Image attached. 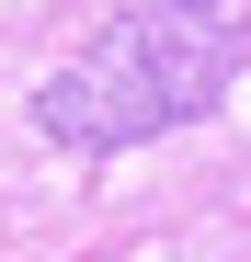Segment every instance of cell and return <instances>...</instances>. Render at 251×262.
<instances>
[{"instance_id": "obj_1", "label": "cell", "mask_w": 251, "mask_h": 262, "mask_svg": "<svg viewBox=\"0 0 251 262\" xmlns=\"http://www.w3.org/2000/svg\"><path fill=\"white\" fill-rule=\"evenodd\" d=\"M228 80V34L217 23H172V12H114L92 34V57L57 69L46 92H34V125H46L57 148H137L160 125H183L217 103Z\"/></svg>"}, {"instance_id": "obj_2", "label": "cell", "mask_w": 251, "mask_h": 262, "mask_svg": "<svg viewBox=\"0 0 251 262\" xmlns=\"http://www.w3.org/2000/svg\"><path fill=\"white\" fill-rule=\"evenodd\" d=\"M160 12H183V23H217V0H160Z\"/></svg>"}]
</instances>
